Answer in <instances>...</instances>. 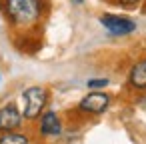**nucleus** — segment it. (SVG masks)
Returning <instances> with one entry per match:
<instances>
[{"label":"nucleus","instance_id":"f257e3e1","mask_svg":"<svg viewBox=\"0 0 146 144\" xmlns=\"http://www.w3.org/2000/svg\"><path fill=\"white\" fill-rule=\"evenodd\" d=\"M4 10L14 26H32L42 14V0H4Z\"/></svg>","mask_w":146,"mask_h":144},{"label":"nucleus","instance_id":"f03ea898","mask_svg":"<svg viewBox=\"0 0 146 144\" xmlns=\"http://www.w3.org/2000/svg\"><path fill=\"white\" fill-rule=\"evenodd\" d=\"M48 102V92L42 86H30L22 92V116L28 120H34L42 114L44 106Z\"/></svg>","mask_w":146,"mask_h":144},{"label":"nucleus","instance_id":"7ed1b4c3","mask_svg":"<svg viewBox=\"0 0 146 144\" xmlns=\"http://www.w3.org/2000/svg\"><path fill=\"white\" fill-rule=\"evenodd\" d=\"M100 24L112 34V36H126L132 34L136 30V22L124 16H116V14H104L100 16Z\"/></svg>","mask_w":146,"mask_h":144},{"label":"nucleus","instance_id":"20e7f679","mask_svg":"<svg viewBox=\"0 0 146 144\" xmlns=\"http://www.w3.org/2000/svg\"><path fill=\"white\" fill-rule=\"evenodd\" d=\"M108 104H110V96L108 94H104V92H90V94H86L80 100L78 108L82 112H88V114H102L108 108Z\"/></svg>","mask_w":146,"mask_h":144},{"label":"nucleus","instance_id":"39448f33","mask_svg":"<svg viewBox=\"0 0 146 144\" xmlns=\"http://www.w3.org/2000/svg\"><path fill=\"white\" fill-rule=\"evenodd\" d=\"M22 112L14 106V104H6L0 108V132H10V130H18L22 124Z\"/></svg>","mask_w":146,"mask_h":144},{"label":"nucleus","instance_id":"423d86ee","mask_svg":"<svg viewBox=\"0 0 146 144\" xmlns=\"http://www.w3.org/2000/svg\"><path fill=\"white\" fill-rule=\"evenodd\" d=\"M62 132V122L56 112L48 110L40 116V134L42 136H58Z\"/></svg>","mask_w":146,"mask_h":144},{"label":"nucleus","instance_id":"0eeeda50","mask_svg":"<svg viewBox=\"0 0 146 144\" xmlns=\"http://www.w3.org/2000/svg\"><path fill=\"white\" fill-rule=\"evenodd\" d=\"M130 84L134 88H140V90L146 88V60H142V62L132 66V70H130Z\"/></svg>","mask_w":146,"mask_h":144},{"label":"nucleus","instance_id":"6e6552de","mask_svg":"<svg viewBox=\"0 0 146 144\" xmlns=\"http://www.w3.org/2000/svg\"><path fill=\"white\" fill-rule=\"evenodd\" d=\"M0 144H28V136L22 132L10 130V132H4L0 136Z\"/></svg>","mask_w":146,"mask_h":144},{"label":"nucleus","instance_id":"1a4fd4ad","mask_svg":"<svg viewBox=\"0 0 146 144\" xmlns=\"http://www.w3.org/2000/svg\"><path fill=\"white\" fill-rule=\"evenodd\" d=\"M108 86V80L106 78H94V80H88V88H104Z\"/></svg>","mask_w":146,"mask_h":144},{"label":"nucleus","instance_id":"9d476101","mask_svg":"<svg viewBox=\"0 0 146 144\" xmlns=\"http://www.w3.org/2000/svg\"><path fill=\"white\" fill-rule=\"evenodd\" d=\"M116 4H120L124 8H134V6L140 4V0H116Z\"/></svg>","mask_w":146,"mask_h":144},{"label":"nucleus","instance_id":"9b49d317","mask_svg":"<svg viewBox=\"0 0 146 144\" xmlns=\"http://www.w3.org/2000/svg\"><path fill=\"white\" fill-rule=\"evenodd\" d=\"M72 4H84V0H70Z\"/></svg>","mask_w":146,"mask_h":144},{"label":"nucleus","instance_id":"f8f14e48","mask_svg":"<svg viewBox=\"0 0 146 144\" xmlns=\"http://www.w3.org/2000/svg\"><path fill=\"white\" fill-rule=\"evenodd\" d=\"M0 82H2V76H0Z\"/></svg>","mask_w":146,"mask_h":144}]
</instances>
